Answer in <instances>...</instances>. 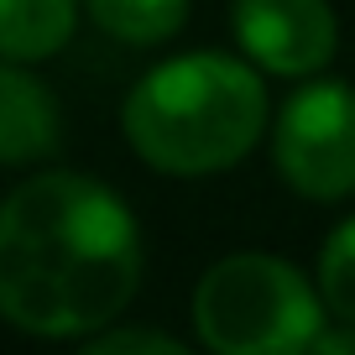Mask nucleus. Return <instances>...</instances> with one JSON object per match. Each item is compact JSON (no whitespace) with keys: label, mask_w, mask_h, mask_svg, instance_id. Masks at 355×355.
<instances>
[{"label":"nucleus","mask_w":355,"mask_h":355,"mask_svg":"<svg viewBox=\"0 0 355 355\" xmlns=\"http://www.w3.org/2000/svg\"><path fill=\"white\" fill-rule=\"evenodd\" d=\"M141 288V230L100 178L42 173L0 204V313L42 340H78Z\"/></svg>","instance_id":"obj_1"},{"label":"nucleus","mask_w":355,"mask_h":355,"mask_svg":"<svg viewBox=\"0 0 355 355\" xmlns=\"http://www.w3.org/2000/svg\"><path fill=\"white\" fill-rule=\"evenodd\" d=\"M121 125L136 157L157 173H225L261 141L266 84L251 63L230 53H183L136 78Z\"/></svg>","instance_id":"obj_2"},{"label":"nucleus","mask_w":355,"mask_h":355,"mask_svg":"<svg viewBox=\"0 0 355 355\" xmlns=\"http://www.w3.org/2000/svg\"><path fill=\"white\" fill-rule=\"evenodd\" d=\"M193 329L220 355H298L324 329L319 282L266 251L220 256L193 288Z\"/></svg>","instance_id":"obj_3"},{"label":"nucleus","mask_w":355,"mask_h":355,"mask_svg":"<svg viewBox=\"0 0 355 355\" xmlns=\"http://www.w3.org/2000/svg\"><path fill=\"white\" fill-rule=\"evenodd\" d=\"M272 162L282 183L303 199H350L355 193V84L313 78L282 105L272 125Z\"/></svg>","instance_id":"obj_4"},{"label":"nucleus","mask_w":355,"mask_h":355,"mask_svg":"<svg viewBox=\"0 0 355 355\" xmlns=\"http://www.w3.org/2000/svg\"><path fill=\"white\" fill-rule=\"evenodd\" d=\"M230 26L256 68L282 78H309L340 47L329 0H230Z\"/></svg>","instance_id":"obj_5"},{"label":"nucleus","mask_w":355,"mask_h":355,"mask_svg":"<svg viewBox=\"0 0 355 355\" xmlns=\"http://www.w3.org/2000/svg\"><path fill=\"white\" fill-rule=\"evenodd\" d=\"M58 100L42 78L16 68V58H0V167L37 162L58 146Z\"/></svg>","instance_id":"obj_6"},{"label":"nucleus","mask_w":355,"mask_h":355,"mask_svg":"<svg viewBox=\"0 0 355 355\" xmlns=\"http://www.w3.org/2000/svg\"><path fill=\"white\" fill-rule=\"evenodd\" d=\"M73 37V0H0V58L37 63Z\"/></svg>","instance_id":"obj_7"},{"label":"nucleus","mask_w":355,"mask_h":355,"mask_svg":"<svg viewBox=\"0 0 355 355\" xmlns=\"http://www.w3.org/2000/svg\"><path fill=\"white\" fill-rule=\"evenodd\" d=\"M89 16L131 47H157L189 21V0H84Z\"/></svg>","instance_id":"obj_8"},{"label":"nucleus","mask_w":355,"mask_h":355,"mask_svg":"<svg viewBox=\"0 0 355 355\" xmlns=\"http://www.w3.org/2000/svg\"><path fill=\"white\" fill-rule=\"evenodd\" d=\"M319 298L334 319L355 324V214L334 225L329 241L319 245Z\"/></svg>","instance_id":"obj_9"},{"label":"nucleus","mask_w":355,"mask_h":355,"mask_svg":"<svg viewBox=\"0 0 355 355\" xmlns=\"http://www.w3.org/2000/svg\"><path fill=\"white\" fill-rule=\"evenodd\" d=\"M89 355H131V350H146V355H183V340L162 329H94L84 345Z\"/></svg>","instance_id":"obj_10"},{"label":"nucleus","mask_w":355,"mask_h":355,"mask_svg":"<svg viewBox=\"0 0 355 355\" xmlns=\"http://www.w3.org/2000/svg\"><path fill=\"white\" fill-rule=\"evenodd\" d=\"M309 350H319V355H355V324L340 319V329H329V324H324V329L313 334Z\"/></svg>","instance_id":"obj_11"}]
</instances>
